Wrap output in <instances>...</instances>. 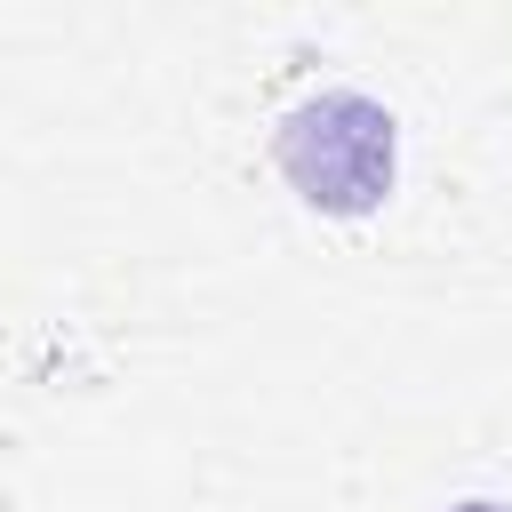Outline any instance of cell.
<instances>
[{
    "mask_svg": "<svg viewBox=\"0 0 512 512\" xmlns=\"http://www.w3.org/2000/svg\"><path fill=\"white\" fill-rule=\"evenodd\" d=\"M464 512H504V504H464Z\"/></svg>",
    "mask_w": 512,
    "mask_h": 512,
    "instance_id": "cell-2",
    "label": "cell"
},
{
    "mask_svg": "<svg viewBox=\"0 0 512 512\" xmlns=\"http://www.w3.org/2000/svg\"><path fill=\"white\" fill-rule=\"evenodd\" d=\"M280 160H288V176H296L312 200L360 208V200H376V184L392 176V120H384L368 96H320V104H304V112L288 120Z\"/></svg>",
    "mask_w": 512,
    "mask_h": 512,
    "instance_id": "cell-1",
    "label": "cell"
}]
</instances>
